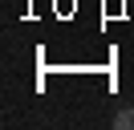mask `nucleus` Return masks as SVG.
Listing matches in <instances>:
<instances>
[{
  "label": "nucleus",
  "mask_w": 134,
  "mask_h": 130,
  "mask_svg": "<svg viewBox=\"0 0 134 130\" xmlns=\"http://www.w3.org/2000/svg\"><path fill=\"white\" fill-rule=\"evenodd\" d=\"M114 126L118 130H134V106H122V110L114 114Z\"/></svg>",
  "instance_id": "obj_1"
}]
</instances>
